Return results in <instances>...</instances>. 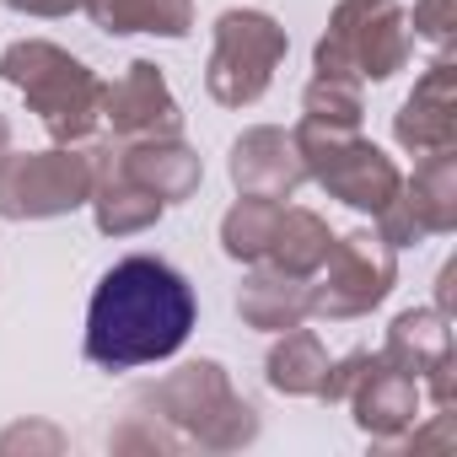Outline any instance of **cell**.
<instances>
[{
	"instance_id": "1",
	"label": "cell",
	"mask_w": 457,
	"mask_h": 457,
	"mask_svg": "<svg viewBox=\"0 0 457 457\" xmlns=\"http://www.w3.org/2000/svg\"><path fill=\"white\" fill-rule=\"evenodd\" d=\"M199 323V296L194 286L151 253L119 259L87 307V361L103 371H135L178 355Z\"/></svg>"
},
{
	"instance_id": "2",
	"label": "cell",
	"mask_w": 457,
	"mask_h": 457,
	"mask_svg": "<svg viewBox=\"0 0 457 457\" xmlns=\"http://www.w3.org/2000/svg\"><path fill=\"white\" fill-rule=\"evenodd\" d=\"M129 403L151 409L183 446H199V452H237V446H253L264 430L259 409L232 387L220 361H188L162 382L140 387Z\"/></svg>"
},
{
	"instance_id": "3",
	"label": "cell",
	"mask_w": 457,
	"mask_h": 457,
	"mask_svg": "<svg viewBox=\"0 0 457 457\" xmlns=\"http://www.w3.org/2000/svg\"><path fill=\"white\" fill-rule=\"evenodd\" d=\"M0 81L17 87L54 145H81L103 124V76L49 38H17L0 54Z\"/></svg>"
},
{
	"instance_id": "4",
	"label": "cell",
	"mask_w": 457,
	"mask_h": 457,
	"mask_svg": "<svg viewBox=\"0 0 457 457\" xmlns=\"http://www.w3.org/2000/svg\"><path fill=\"white\" fill-rule=\"evenodd\" d=\"M409 54L414 33L398 0H339L312 49V71L366 87V81H393L409 65Z\"/></svg>"
},
{
	"instance_id": "5",
	"label": "cell",
	"mask_w": 457,
	"mask_h": 457,
	"mask_svg": "<svg viewBox=\"0 0 457 457\" xmlns=\"http://www.w3.org/2000/svg\"><path fill=\"white\" fill-rule=\"evenodd\" d=\"M291 145L307 167V178L318 188H328L339 204L361 210V215H377L398 188H403V172L398 162L371 145L361 129H345V124H323V119H307L291 129Z\"/></svg>"
},
{
	"instance_id": "6",
	"label": "cell",
	"mask_w": 457,
	"mask_h": 457,
	"mask_svg": "<svg viewBox=\"0 0 457 457\" xmlns=\"http://www.w3.org/2000/svg\"><path fill=\"white\" fill-rule=\"evenodd\" d=\"M286 49H291V38L270 12H253V6L220 12L215 17V49H210V65H204V92L220 108L259 103L270 92Z\"/></svg>"
},
{
	"instance_id": "7",
	"label": "cell",
	"mask_w": 457,
	"mask_h": 457,
	"mask_svg": "<svg viewBox=\"0 0 457 457\" xmlns=\"http://www.w3.org/2000/svg\"><path fill=\"white\" fill-rule=\"evenodd\" d=\"M92 199L87 145L0 151V220H60Z\"/></svg>"
},
{
	"instance_id": "8",
	"label": "cell",
	"mask_w": 457,
	"mask_h": 457,
	"mask_svg": "<svg viewBox=\"0 0 457 457\" xmlns=\"http://www.w3.org/2000/svg\"><path fill=\"white\" fill-rule=\"evenodd\" d=\"M393 286H398V248H387L377 232L334 237L318 286H307V318H328V323L366 318L371 307L387 302Z\"/></svg>"
},
{
	"instance_id": "9",
	"label": "cell",
	"mask_w": 457,
	"mask_h": 457,
	"mask_svg": "<svg viewBox=\"0 0 457 457\" xmlns=\"http://www.w3.org/2000/svg\"><path fill=\"white\" fill-rule=\"evenodd\" d=\"M103 124L113 129V140H162V135H183V108L162 76V65L135 60L119 81L103 87Z\"/></svg>"
},
{
	"instance_id": "10",
	"label": "cell",
	"mask_w": 457,
	"mask_h": 457,
	"mask_svg": "<svg viewBox=\"0 0 457 457\" xmlns=\"http://www.w3.org/2000/svg\"><path fill=\"white\" fill-rule=\"evenodd\" d=\"M393 140L409 156H430V151L457 145V60H452V49H441L425 65V76L414 81V92L393 113Z\"/></svg>"
},
{
	"instance_id": "11",
	"label": "cell",
	"mask_w": 457,
	"mask_h": 457,
	"mask_svg": "<svg viewBox=\"0 0 457 457\" xmlns=\"http://www.w3.org/2000/svg\"><path fill=\"white\" fill-rule=\"evenodd\" d=\"M87 145V162H92V220L103 237H135V232H151V226L162 220V199L151 188H140L119 156H113V140H81Z\"/></svg>"
},
{
	"instance_id": "12",
	"label": "cell",
	"mask_w": 457,
	"mask_h": 457,
	"mask_svg": "<svg viewBox=\"0 0 457 457\" xmlns=\"http://www.w3.org/2000/svg\"><path fill=\"white\" fill-rule=\"evenodd\" d=\"M345 403L355 414V430L382 446V441H393L398 430H409L420 420V377H409L382 350H371V361L361 366V377H355Z\"/></svg>"
},
{
	"instance_id": "13",
	"label": "cell",
	"mask_w": 457,
	"mask_h": 457,
	"mask_svg": "<svg viewBox=\"0 0 457 457\" xmlns=\"http://www.w3.org/2000/svg\"><path fill=\"white\" fill-rule=\"evenodd\" d=\"M226 172H232L237 194H264V199H291L307 183V167L291 145V129L280 124H253L232 140V156H226Z\"/></svg>"
},
{
	"instance_id": "14",
	"label": "cell",
	"mask_w": 457,
	"mask_h": 457,
	"mask_svg": "<svg viewBox=\"0 0 457 457\" xmlns=\"http://www.w3.org/2000/svg\"><path fill=\"white\" fill-rule=\"evenodd\" d=\"M113 156L119 167L151 188L162 204H178V199H194L199 183H204V162L199 151L183 140V135H162V140H113Z\"/></svg>"
},
{
	"instance_id": "15",
	"label": "cell",
	"mask_w": 457,
	"mask_h": 457,
	"mask_svg": "<svg viewBox=\"0 0 457 457\" xmlns=\"http://www.w3.org/2000/svg\"><path fill=\"white\" fill-rule=\"evenodd\" d=\"M237 318L248 328H264V334H286L307 318V280L302 275H286L275 264H253L243 275V291H237Z\"/></svg>"
},
{
	"instance_id": "16",
	"label": "cell",
	"mask_w": 457,
	"mask_h": 457,
	"mask_svg": "<svg viewBox=\"0 0 457 457\" xmlns=\"http://www.w3.org/2000/svg\"><path fill=\"white\" fill-rule=\"evenodd\" d=\"M398 199L425 226V237H446L457 226V145L420 156V167H414V178H403Z\"/></svg>"
},
{
	"instance_id": "17",
	"label": "cell",
	"mask_w": 457,
	"mask_h": 457,
	"mask_svg": "<svg viewBox=\"0 0 457 457\" xmlns=\"http://www.w3.org/2000/svg\"><path fill=\"white\" fill-rule=\"evenodd\" d=\"M81 12L108 38H129V33L188 38L194 33V0H81Z\"/></svg>"
},
{
	"instance_id": "18",
	"label": "cell",
	"mask_w": 457,
	"mask_h": 457,
	"mask_svg": "<svg viewBox=\"0 0 457 457\" xmlns=\"http://www.w3.org/2000/svg\"><path fill=\"white\" fill-rule=\"evenodd\" d=\"M328 248H334V232H328V220H323L318 210H307V204H280V220H275V237H270L264 264L312 280V275L323 270Z\"/></svg>"
},
{
	"instance_id": "19",
	"label": "cell",
	"mask_w": 457,
	"mask_h": 457,
	"mask_svg": "<svg viewBox=\"0 0 457 457\" xmlns=\"http://www.w3.org/2000/svg\"><path fill=\"white\" fill-rule=\"evenodd\" d=\"M382 355L393 366H403L409 377H425L441 355H452V318H441L436 307H403L387 323Z\"/></svg>"
},
{
	"instance_id": "20",
	"label": "cell",
	"mask_w": 457,
	"mask_h": 457,
	"mask_svg": "<svg viewBox=\"0 0 457 457\" xmlns=\"http://www.w3.org/2000/svg\"><path fill=\"white\" fill-rule=\"evenodd\" d=\"M323 377H328V350H323V339L312 334V328H286L275 345H270V355H264V382L275 387V393H286V398H318V387H323Z\"/></svg>"
},
{
	"instance_id": "21",
	"label": "cell",
	"mask_w": 457,
	"mask_h": 457,
	"mask_svg": "<svg viewBox=\"0 0 457 457\" xmlns=\"http://www.w3.org/2000/svg\"><path fill=\"white\" fill-rule=\"evenodd\" d=\"M286 199H264V194H243L232 210L220 215V253L232 264H264L275 220H280Z\"/></svg>"
},
{
	"instance_id": "22",
	"label": "cell",
	"mask_w": 457,
	"mask_h": 457,
	"mask_svg": "<svg viewBox=\"0 0 457 457\" xmlns=\"http://www.w3.org/2000/svg\"><path fill=\"white\" fill-rule=\"evenodd\" d=\"M302 113L307 119H323V124H345V129H361V87L355 81H339V76H312L307 92H302Z\"/></svg>"
},
{
	"instance_id": "23",
	"label": "cell",
	"mask_w": 457,
	"mask_h": 457,
	"mask_svg": "<svg viewBox=\"0 0 457 457\" xmlns=\"http://www.w3.org/2000/svg\"><path fill=\"white\" fill-rule=\"evenodd\" d=\"M409 33L436 44V49H452L457 44V0H414Z\"/></svg>"
},
{
	"instance_id": "24",
	"label": "cell",
	"mask_w": 457,
	"mask_h": 457,
	"mask_svg": "<svg viewBox=\"0 0 457 457\" xmlns=\"http://www.w3.org/2000/svg\"><path fill=\"white\" fill-rule=\"evenodd\" d=\"M382 446H387V452H425V446H441V452H446V446H457V425H452V414H430L425 430L409 425V430H398V436L382 441Z\"/></svg>"
},
{
	"instance_id": "25",
	"label": "cell",
	"mask_w": 457,
	"mask_h": 457,
	"mask_svg": "<svg viewBox=\"0 0 457 457\" xmlns=\"http://www.w3.org/2000/svg\"><path fill=\"white\" fill-rule=\"evenodd\" d=\"M0 452H65V436L54 425H12L6 436H0Z\"/></svg>"
},
{
	"instance_id": "26",
	"label": "cell",
	"mask_w": 457,
	"mask_h": 457,
	"mask_svg": "<svg viewBox=\"0 0 457 457\" xmlns=\"http://www.w3.org/2000/svg\"><path fill=\"white\" fill-rule=\"evenodd\" d=\"M425 393H430L436 414H452V403H457V350L441 355V361L425 371Z\"/></svg>"
},
{
	"instance_id": "27",
	"label": "cell",
	"mask_w": 457,
	"mask_h": 457,
	"mask_svg": "<svg viewBox=\"0 0 457 457\" xmlns=\"http://www.w3.org/2000/svg\"><path fill=\"white\" fill-rule=\"evenodd\" d=\"M6 6L22 17H71V12H81V0H6Z\"/></svg>"
},
{
	"instance_id": "28",
	"label": "cell",
	"mask_w": 457,
	"mask_h": 457,
	"mask_svg": "<svg viewBox=\"0 0 457 457\" xmlns=\"http://www.w3.org/2000/svg\"><path fill=\"white\" fill-rule=\"evenodd\" d=\"M436 312L441 318L457 312V264H441V275H436Z\"/></svg>"
},
{
	"instance_id": "29",
	"label": "cell",
	"mask_w": 457,
	"mask_h": 457,
	"mask_svg": "<svg viewBox=\"0 0 457 457\" xmlns=\"http://www.w3.org/2000/svg\"><path fill=\"white\" fill-rule=\"evenodd\" d=\"M0 151H12V119L0 113Z\"/></svg>"
}]
</instances>
